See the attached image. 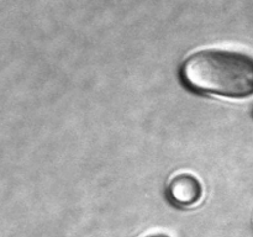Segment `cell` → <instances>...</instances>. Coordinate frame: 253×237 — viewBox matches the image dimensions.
Returning <instances> with one entry per match:
<instances>
[{
    "label": "cell",
    "mask_w": 253,
    "mask_h": 237,
    "mask_svg": "<svg viewBox=\"0 0 253 237\" xmlns=\"http://www.w3.org/2000/svg\"><path fill=\"white\" fill-rule=\"evenodd\" d=\"M167 194L174 205L189 207L200 200L203 195V187L197 177L183 173L172 178L167 187Z\"/></svg>",
    "instance_id": "2"
},
{
    "label": "cell",
    "mask_w": 253,
    "mask_h": 237,
    "mask_svg": "<svg viewBox=\"0 0 253 237\" xmlns=\"http://www.w3.org/2000/svg\"><path fill=\"white\" fill-rule=\"evenodd\" d=\"M193 90L230 98L253 94V58L239 52L204 49L188 57L180 69Z\"/></svg>",
    "instance_id": "1"
},
{
    "label": "cell",
    "mask_w": 253,
    "mask_h": 237,
    "mask_svg": "<svg viewBox=\"0 0 253 237\" xmlns=\"http://www.w3.org/2000/svg\"><path fill=\"white\" fill-rule=\"evenodd\" d=\"M146 237H170V236H168V235L166 234H153V235H148V236Z\"/></svg>",
    "instance_id": "3"
}]
</instances>
